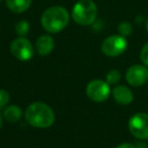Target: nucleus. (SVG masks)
Instances as JSON below:
<instances>
[{
	"label": "nucleus",
	"mask_w": 148,
	"mask_h": 148,
	"mask_svg": "<svg viewBox=\"0 0 148 148\" xmlns=\"http://www.w3.org/2000/svg\"><path fill=\"white\" fill-rule=\"evenodd\" d=\"M70 14L63 6H52L44 11L41 17L43 28L49 33H58L68 25Z\"/></svg>",
	"instance_id": "1"
},
{
	"label": "nucleus",
	"mask_w": 148,
	"mask_h": 148,
	"mask_svg": "<svg viewBox=\"0 0 148 148\" xmlns=\"http://www.w3.org/2000/svg\"><path fill=\"white\" fill-rule=\"evenodd\" d=\"M26 119L36 128H49L55 122V114L52 108L42 102L33 103L26 108Z\"/></svg>",
	"instance_id": "2"
},
{
	"label": "nucleus",
	"mask_w": 148,
	"mask_h": 148,
	"mask_svg": "<svg viewBox=\"0 0 148 148\" xmlns=\"http://www.w3.org/2000/svg\"><path fill=\"white\" fill-rule=\"evenodd\" d=\"M72 19L77 24L87 26L95 21L97 16V6L92 0H79L72 8Z\"/></svg>",
	"instance_id": "3"
},
{
	"label": "nucleus",
	"mask_w": 148,
	"mask_h": 148,
	"mask_svg": "<svg viewBox=\"0 0 148 148\" xmlns=\"http://www.w3.org/2000/svg\"><path fill=\"white\" fill-rule=\"evenodd\" d=\"M128 42L125 36L121 34H114L108 36L101 43V51L110 58H116L126 51Z\"/></svg>",
	"instance_id": "4"
},
{
	"label": "nucleus",
	"mask_w": 148,
	"mask_h": 148,
	"mask_svg": "<svg viewBox=\"0 0 148 148\" xmlns=\"http://www.w3.org/2000/svg\"><path fill=\"white\" fill-rule=\"evenodd\" d=\"M10 51L18 60L28 62L34 57L35 49L32 42L26 36H18L10 43Z\"/></svg>",
	"instance_id": "5"
},
{
	"label": "nucleus",
	"mask_w": 148,
	"mask_h": 148,
	"mask_svg": "<svg viewBox=\"0 0 148 148\" xmlns=\"http://www.w3.org/2000/svg\"><path fill=\"white\" fill-rule=\"evenodd\" d=\"M131 134L137 139H148V114L137 113L130 118L128 123Z\"/></svg>",
	"instance_id": "6"
},
{
	"label": "nucleus",
	"mask_w": 148,
	"mask_h": 148,
	"mask_svg": "<svg viewBox=\"0 0 148 148\" xmlns=\"http://www.w3.org/2000/svg\"><path fill=\"white\" fill-rule=\"evenodd\" d=\"M111 94V88L107 82L103 80H93L86 86V95L90 100L97 103L105 102Z\"/></svg>",
	"instance_id": "7"
},
{
	"label": "nucleus",
	"mask_w": 148,
	"mask_h": 148,
	"mask_svg": "<svg viewBox=\"0 0 148 148\" xmlns=\"http://www.w3.org/2000/svg\"><path fill=\"white\" fill-rule=\"evenodd\" d=\"M126 81L133 87H140L148 81V69L146 66L134 64L126 72Z\"/></svg>",
	"instance_id": "8"
},
{
	"label": "nucleus",
	"mask_w": 148,
	"mask_h": 148,
	"mask_svg": "<svg viewBox=\"0 0 148 148\" xmlns=\"http://www.w3.org/2000/svg\"><path fill=\"white\" fill-rule=\"evenodd\" d=\"M113 97L115 101L121 105H129L134 100L132 91L123 85H119L113 89Z\"/></svg>",
	"instance_id": "9"
},
{
	"label": "nucleus",
	"mask_w": 148,
	"mask_h": 148,
	"mask_svg": "<svg viewBox=\"0 0 148 148\" xmlns=\"http://www.w3.org/2000/svg\"><path fill=\"white\" fill-rule=\"evenodd\" d=\"M55 47V40L50 34L41 35L36 41L37 53L42 57L48 56L53 51Z\"/></svg>",
	"instance_id": "10"
},
{
	"label": "nucleus",
	"mask_w": 148,
	"mask_h": 148,
	"mask_svg": "<svg viewBox=\"0 0 148 148\" xmlns=\"http://www.w3.org/2000/svg\"><path fill=\"white\" fill-rule=\"evenodd\" d=\"M7 8L13 13H22L32 5L33 0H5Z\"/></svg>",
	"instance_id": "11"
},
{
	"label": "nucleus",
	"mask_w": 148,
	"mask_h": 148,
	"mask_svg": "<svg viewBox=\"0 0 148 148\" xmlns=\"http://www.w3.org/2000/svg\"><path fill=\"white\" fill-rule=\"evenodd\" d=\"M3 116L5 118V120H7L8 122H17L22 116V111L18 106L11 105L8 106L3 112Z\"/></svg>",
	"instance_id": "12"
},
{
	"label": "nucleus",
	"mask_w": 148,
	"mask_h": 148,
	"mask_svg": "<svg viewBox=\"0 0 148 148\" xmlns=\"http://www.w3.org/2000/svg\"><path fill=\"white\" fill-rule=\"evenodd\" d=\"M14 29H15V32L18 36H26L30 31V23L26 20H19L15 24Z\"/></svg>",
	"instance_id": "13"
},
{
	"label": "nucleus",
	"mask_w": 148,
	"mask_h": 148,
	"mask_svg": "<svg viewBox=\"0 0 148 148\" xmlns=\"http://www.w3.org/2000/svg\"><path fill=\"white\" fill-rule=\"evenodd\" d=\"M118 32H119V34L123 35V36H125V37L130 36L133 32L132 24L128 21H122L118 25Z\"/></svg>",
	"instance_id": "14"
},
{
	"label": "nucleus",
	"mask_w": 148,
	"mask_h": 148,
	"mask_svg": "<svg viewBox=\"0 0 148 148\" xmlns=\"http://www.w3.org/2000/svg\"><path fill=\"white\" fill-rule=\"evenodd\" d=\"M121 78H122V76H121V73L118 70H111L107 74L106 82L109 85H116L121 81Z\"/></svg>",
	"instance_id": "15"
},
{
	"label": "nucleus",
	"mask_w": 148,
	"mask_h": 148,
	"mask_svg": "<svg viewBox=\"0 0 148 148\" xmlns=\"http://www.w3.org/2000/svg\"><path fill=\"white\" fill-rule=\"evenodd\" d=\"M9 94L5 90H0V109L5 107L7 103L9 102Z\"/></svg>",
	"instance_id": "16"
},
{
	"label": "nucleus",
	"mask_w": 148,
	"mask_h": 148,
	"mask_svg": "<svg viewBox=\"0 0 148 148\" xmlns=\"http://www.w3.org/2000/svg\"><path fill=\"white\" fill-rule=\"evenodd\" d=\"M140 60L143 62L144 66H148V42L146 45H144V47H142L140 51Z\"/></svg>",
	"instance_id": "17"
},
{
	"label": "nucleus",
	"mask_w": 148,
	"mask_h": 148,
	"mask_svg": "<svg viewBox=\"0 0 148 148\" xmlns=\"http://www.w3.org/2000/svg\"><path fill=\"white\" fill-rule=\"evenodd\" d=\"M116 148H136V146L134 144H131V143H123V144H120Z\"/></svg>",
	"instance_id": "18"
},
{
	"label": "nucleus",
	"mask_w": 148,
	"mask_h": 148,
	"mask_svg": "<svg viewBox=\"0 0 148 148\" xmlns=\"http://www.w3.org/2000/svg\"><path fill=\"white\" fill-rule=\"evenodd\" d=\"M135 146H136V148H148L147 145L144 142H138Z\"/></svg>",
	"instance_id": "19"
},
{
	"label": "nucleus",
	"mask_w": 148,
	"mask_h": 148,
	"mask_svg": "<svg viewBox=\"0 0 148 148\" xmlns=\"http://www.w3.org/2000/svg\"><path fill=\"white\" fill-rule=\"evenodd\" d=\"M2 126V117H1V113H0V128Z\"/></svg>",
	"instance_id": "20"
},
{
	"label": "nucleus",
	"mask_w": 148,
	"mask_h": 148,
	"mask_svg": "<svg viewBox=\"0 0 148 148\" xmlns=\"http://www.w3.org/2000/svg\"><path fill=\"white\" fill-rule=\"evenodd\" d=\"M146 29L148 31V18H147V20H146Z\"/></svg>",
	"instance_id": "21"
},
{
	"label": "nucleus",
	"mask_w": 148,
	"mask_h": 148,
	"mask_svg": "<svg viewBox=\"0 0 148 148\" xmlns=\"http://www.w3.org/2000/svg\"><path fill=\"white\" fill-rule=\"evenodd\" d=\"M1 1H2V0H0V2H1Z\"/></svg>",
	"instance_id": "22"
}]
</instances>
